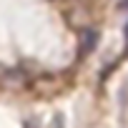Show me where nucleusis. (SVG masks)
<instances>
[{
	"instance_id": "obj_1",
	"label": "nucleus",
	"mask_w": 128,
	"mask_h": 128,
	"mask_svg": "<svg viewBox=\"0 0 128 128\" xmlns=\"http://www.w3.org/2000/svg\"><path fill=\"white\" fill-rule=\"evenodd\" d=\"M23 83H25V78H23L20 70L0 66V88H20Z\"/></svg>"
},
{
	"instance_id": "obj_3",
	"label": "nucleus",
	"mask_w": 128,
	"mask_h": 128,
	"mask_svg": "<svg viewBox=\"0 0 128 128\" xmlns=\"http://www.w3.org/2000/svg\"><path fill=\"white\" fill-rule=\"evenodd\" d=\"M98 43V30H83V38H80V55L90 53Z\"/></svg>"
},
{
	"instance_id": "obj_2",
	"label": "nucleus",
	"mask_w": 128,
	"mask_h": 128,
	"mask_svg": "<svg viewBox=\"0 0 128 128\" xmlns=\"http://www.w3.org/2000/svg\"><path fill=\"white\" fill-rule=\"evenodd\" d=\"M30 88H33L35 93H40V96H53V93L60 90V83H58L53 76H40V78H35V80L30 83Z\"/></svg>"
},
{
	"instance_id": "obj_5",
	"label": "nucleus",
	"mask_w": 128,
	"mask_h": 128,
	"mask_svg": "<svg viewBox=\"0 0 128 128\" xmlns=\"http://www.w3.org/2000/svg\"><path fill=\"white\" fill-rule=\"evenodd\" d=\"M126 40H128V25H126Z\"/></svg>"
},
{
	"instance_id": "obj_4",
	"label": "nucleus",
	"mask_w": 128,
	"mask_h": 128,
	"mask_svg": "<svg viewBox=\"0 0 128 128\" xmlns=\"http://www.w3.org/2000/svg\"><path fill=\"white\" fill-rule=\"evenodd\" d=\"M120 5H123V8H126V5H128V0H120Z\"/></svg>"
}]
</instances>
